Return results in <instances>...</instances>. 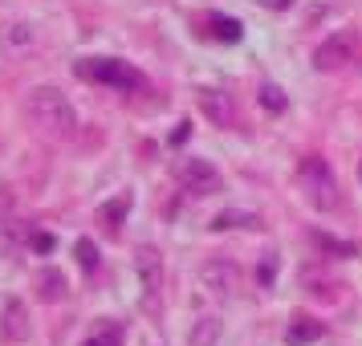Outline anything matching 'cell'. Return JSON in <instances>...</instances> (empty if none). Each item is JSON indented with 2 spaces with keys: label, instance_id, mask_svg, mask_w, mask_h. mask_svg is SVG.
<instances>
[{
  "label": "cell",
  "instance_id": "cell-1",
  "mask_svg": "<svg viewBox=\"0 0 362 346\" xmlns=\"http://www.w3.org/2000/svg\"><path fill=\"white\" fill-rule=\"evenodd\" d=\"M29 110H33L37 127H45L49 134H74L78 131V115H74V102L62 94V90H53V86H37L33 94H29Z\"/></svg>",
  "mask_w": 362,
  "mask_h": 346
},
{
  "label": "cell",
  "instance_id": "cell-2",
  "mask_svg": "<svg viewBox=\"0 0 362 346\" xmlns=\"http://www.w3.org/2000/svg\"><path fill=\"white\" fill-rule=\"evenodd\" d=\"M297 183H301V192L310 200L317 212H334L338 208V180H334V171L322 155H305L301 163H297Z\"/></svg>",
  "mask_w": 362,
  "mask_h": 346
},
{
  "label": "cell",
  "instance_id": "cell-3",
  "mask_svg": "<svg viewBox=\"0 0 362 346\" xmlns=\"http://www.w3.org/2000/svg\"><path fill=\"white\" fill-rule=\"evenodd\" d=\"M78 78L86 82H102V86H115V90H139L143 86V74L118 57H82L78 62Z\"/></svg>",
  "mask_w": 362,
  "mask_h": 346
},
{
  "label": "cell",
  "instance_id": "cell-4",
  "mask_svg": "<svg viewBox=\"0 0 362 346\" xmlns=\"http://www.w3.org/2000/svg\"><path fill=\"white\" fill-rule=\"evenodd\" d=\"M175 180H180L183 188H192L196 196H212V192H220V171H216L208 159H196V155L175 159Z\"/></svg>",
  "mask_w": 362,
  "mask_h": 346
},
{
  "label": "cell",
  "instance_id": "cell-5",
  "mask_svg": "<svg viewBox=\"0 0 362 346\" xmlns=\"http://www.w3.org/2000/svg\"><path fill=\"white\" fill-rule=\"evenodd\" d=\"M354 53H358V33H329L317 50H313V69H342L346 62H354Z\"/></svg>",
  "mask_w": 362,
  "mask_h": 346
},
{
  "label": "cell",
  "instance_id": "cell-6",
  "mask_svg": "<svg viewBox=\"0 0 362 346\" xmlns=\"http://www.w3.org/2000/svg\"><path fill=\"white\" fill-rule=\"evenodd\" d=\"M134 269H139V277H143V310H155V294H159V285H163V261H159V253L151 245H143L134 253Z\"/></svg>",
  "mask_w": 362,
  "mask_h": 346
},
{
  "label": "cell",
  "instance_id": "cell-7",
  "mask_svg": "<svg viewBox=\"0 0 362 346\" xmlns=\"http://www.w3.org/2000/svg\"><path fill=\"white\" fill-rule=\"evenodd\" d=\"M236 277H240V273H236L232 261H208L204 265V285H208L216 297H228L232 289H236Z\"/></svg>",
  "mask_w": 362,
  "mask_h": 346
},
{
  "label": "cell",
  "instance_id": "cell-8",
  "mask_svg": "<svg viewBox=\"0 0 362 346\" xmlns=\"http://www.w3.org/2000/svg\"><path fill=\"white\" fill-rule=\"evenodd\" d=\"M199 106L208 110V118H212L216 127H228L232 118H236L232 98H228V94H220V90H199Z\"/></svg>",
  "mask_w": 362,
  "mask_h": 346
},
{
  "label": "cell",
  "instance_id": "cell-9",
  "mask_svg": "<svg viewBox=\"0 0 362 346\" xmlns=\"http://www.w3.org/2000/svg\"><path fill=\"white\" fill-rule=\"evenodd\" d=\"M204 25H208V37H212V41H224V45H236V41L245 37V25H240L236 17L208 13V21H204Z\"/></svg>",
  "mask_w": 362,
  "mask_h": 346
},
{
  "label": "cell",
  "instance_id": "cell-10",
  "mask_svg": "<svg viewBox=\"0 0 362 346\" xmlns=\"http://www.w3.org/2000/svg\"><path fill=\"white\" fill-rule=\"evenodd\" d=\"M4 338L8 342H25L29 338V313H25L21 301H8L4 306Z\"/></svg>",
  "mask_w": 362,
  "mask_h": 346
},
{
  "label": "cell",
  "instance_id": "cell-11",
  "mask_svg": "<svg viewBox=\"0 0 362 346\" xmlns=\"http://www.w3.org/2000/svg\"><path fill=\"white\" fill-rule=\"evenodd\" d=\"M322 334H326L322 322H313V318H297V322H289V330H285V342L289 346H310V342H317Z\"/></svg>",
  "mask_w": 362,
  "mask_h": 346
},
{
  "label": "cell",
  "instance_id": "cell-12",
  "mask_svg": "<svg viewBox=\"0 0 362 346\" xmlns=\"http://www.w3.org/2000/svg\"><path fill=\"white\" fill-rule=\"evenodd\" d=\"M82 346H122V326L110 322V318H102L98 326H94V334H90Z\"/></svg>",
  "mask_w": 362,
  "mask_h": 346
},
{
  "label": "cell",
  "instance_id": "cell-13",
  "mask_svg": "<svg viewBox=\"0 0 362 346\" xmlns=\"http://www.w3.org/2000/svg\"><path fill=\"white\" fill-rule=\"evenodd\" d=\"M37 285H41V297H45V301H57V297H66V277H62L57 269H45V273L37 277Z\"/></svg>",
  "mask_w": 362,
  "mask_h": 346
},
{
  "label": "cell",
  "instance_id": "cell-14",
  "mask_svg": "<svg viewBox=\"0 0 362 346\" xmlns=\"http://www.w3.org/2000/svg\"><path fill=\"white\" fill-rule=\"evenodd\" d=\"M257 224H261V220H257V216H248V212H220L212 220L216 232H224V229H257Z\"/></svg>",
  "mask_w": 362,
  "mask_h": 346
},
{
  "label": "cell",
  "instance_id": "cell-15",
  "mask_svg": "<svg viewBox=\"0 0 362 346\" xmlns=\"http://www.w3.org/2000/svg\"><path fill=\"white\" fill-rule=\"evenodd\" d=\"M216 338H220V322H216V318H199L187 342H192V346H212Z\"/></svg>",
  "mask_w": 362,
  "mask_h": 346
},
{
  "label": "cell",
  "instance_id": "cell-16",
  "mask_svg": "<svg viewBox=\"0 0 362 346\" xmlns=\"http://www.w3.org/2000/svg\"><path fill=\"white\" fill-rule=\"evenodd\" d=\"M131 204H134L131 196H118V200H110V204H102V220H106L110 229H118V220L131 212Z\"/></svg>",
  "mask_w": 362,
  "mask_h": 346
},
{
  "label": "cell",
  "instance_id": "cell-17",
  "mask_svg": "<svg viewBox=\"0 0 362 346\" xmlns=\"http://www.w3.org/2000/svg\"><path fill=\"white\" fill-rule=\"evenodd\" d=\"M74 253H78V265H82L86 273H94V269H98V248H94L90 236H82V241L74 245Z\"/></svg>",
  "mask_w": 362,
  "mask_h": 346
},
{
  "label": "cell",
  "instance_id": "cell-18",
  "mask_svg": "<svg viewBox=\"0 0 362 346\" xmlns=\"http://www.w3.org/2000/svg\"><path fill=\"white\" fill-rule=\"evenodd\" d=\"M257 98H261V106H264V110H273V115H281V110L289 106V98H285V94H281V90H277L273 82L261 86V94H257Z\"/></svg>",
  "mask_w": 362,
  "mask_h": 346
},
{
  "label": "cell",
  "instance_id": "cell-19",
  "mask_svg": "<svg viewBox=\"0 0 362 346\" xmlns=\"http://www.w3.org/2000/svg\"><path fill=\"white\" fill-rule=\"evenodd\" d=\"M4 41H13V45H25V41H33V29H29V25H8Z\"/></svg>",
  "mask_w": 362,
  "mask_h": 346
},
{
  "label": "cell",
  "instance_id": "cell-20",
  "mask_svg": "<svg viewBox=\"0 0 362 346\" xmlns=\"http://www.w3.org/2000/svg\"><path fill=\"white\" fill-rule=\"evenodd\" d=\"M313 241H317V245L322 248H329V253H354V245H338V241H334V236H326V232H313Z\"/></svg>",
  "mask_w": 362,
  "mask_h": 346
},
{
  "label": "cell",
  "instance_id": "cell-21",
  "mask_svg": "<svg viewBox=\"0 0 362 346\" xmlns=\"http://www.w3.org/2000/svg\"><path fill=\"white\" fill-rule=\"evenodd\" d=\"M252 4H261V8H273V13H285V8H293L297 0H252Z\"/></svg>",
  "mask_w": 362,
  "mask_h": 346
},
{
  "label": "cell",
  "instance_id": "cell-22",
  "mask_svg": "<svg viewBox=\"0 0 362 346\" xmlns=\"http://www.w3.org/2000/svg\"><path fill=\"white\" fill-rule=\"evenodd\" d=\"M273 269H277V261H273V257H269V261H264V269H261V281H264V285H269V281H273Z\"/></svg>",
  "mask_w": 362,
  "mask_h": 346
},
{
  "label": "cell",
  "instance_id": "cell-23",
  "mask_svg": "<svg viewBox=\"0 0 362 346\" xmlns=\"http://www.w3.org/2000/svg\"><path fill=\"white\" fill-rule=\"evenodd\" d=\"M8 208H13V196H8V188H0V216L8 212Z\"/></svg>",
  "mask_w": 362,
  "mask_h": 346
},
{
  "label": "cell",
  "instance_id": "cell-24",
  "mask_svg": "<svg viewBox=\"0 0 362 346\" xmlns=\"http://www.w3.org/2000/svg\"><path fill=\"white\" fill-rule=\"evenodd\" d=\"M187 131H192V122H180V131L171 134V143H183V139H187Z\"/></svg>",
  "mask_w": 362,
  "mask_h": 346
},
{
  "label": "cell",
  "instance_id": "cell-25",
  "mask_svg": "<svg viewBox=\"0 0 362 346\" xmlns=\"http://www.w3.org/2000/svg\"><path fill=\"white\" fill-rule=\"evenodd\" d=\"M33 245L41 248V253H49V248H53V241H49V236H33Z\"/></svg>",
  "mask_w": 362,
  "mask_h": 346
},
{
  "label": "cell",
  "instance_id": "cell-26",
  "mask_svg": "<svg viewBox=\"0 0 362 346\" xmlns=\"http://www.w3.org/2000/svg\"><path fill=\"white\" fill-rule=\"evenodd\" d=\"M358 180H362V167H358Z\"/></svg>",
  "mask_w": 362,
  "mask_h": 346
}]
</instances>
